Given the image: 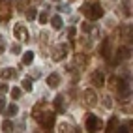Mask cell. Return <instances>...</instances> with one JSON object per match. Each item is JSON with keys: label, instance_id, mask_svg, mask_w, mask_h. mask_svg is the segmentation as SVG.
I'll return each instance as SVG.
<instances>
[{"label": "cell", "instance_id": "cell-1", "mask_svg": "<svg viewBox=\"0 0 133 133\" xmlns=\"http://www.w3.org/2000/svg\"><path fill=\"white\" fill-rule=\"evenodd\" d=\"M81 13L86 17V19H90V21H97L99 17H103L105 10H103V6L99 2H94V4H84L81 8Z\"/></svg>", "mask_w": 133, "mask_h": 133}, {"label": "cell", "instance_id": "cell-2", "mask_svg": "<svg viewBox=\"0 0 133 133\" xmlns=\"http://www.w3.org/2000/svg\"><path fill=\"white\" fill-rule=\"evenodd\" d=\"M38 122H39L41 129H45V131L52 129V128H55V112H43L41 116L38 118Z\"/></svg>", "mask_w": 133, "mask_h": 133}, {"label": "cell", "instance_id": "cell-3", "mask_svg": "<svg viewBox=\"0 0 133 133\" xmlns=\"http://www.w3.org/2000/svg\"><path fill=\"white\" fill-rule=\"evenodd\" d=\"M103 128V122L99 116H96V114H88L86 116V131H97Z\"/></svg>", "mask_w": 133, "mask_h": 133}, {"label": "cell", "instance_id": "cell-4", "mask_svg": "<svg viewBox=\"0 0 133 133\" xmlns=\"http://www.w3.org/2000/svg\"><path fill=\"white\" fill-rule=\"evenodd\" d=\"M68 52H69V45L68 43H62V45H56L55 49H52V60L55 62H60V60H64L68 56Z\"/></svg>", "mask_w": 133, "mask_h": 133}, {"label": "cell", "instance_id": "cell-5", "mask_svg": "<svg viewBox=\"0 0 133 133\" xmlns=\"http://www.w3.org/2000/svg\"><path fill=\"white\" fill-rule=\"evenodd\" d=\"M13 34H15V38L19 39V41H30V34H28V30H26V26L24 24H15V28H13Z\"/></svg>", "mask_w": 133, "mask_h": 133}, {"label": "cell", "instance_id": "cell-6", "mask_svg": "<svg viewBox=\"0 0 133 133\" xmlns=\"http://www.w3.org/2000/svg\"><path fill=\"white\" fill-rule=\"evenodd\" d=\"M0 19L2 21L11 19V4L8 0H0Z\"/></svg>", "mask_w": 133, "mask_h": 133}, {"label": "cell", "instance_id": "cell-7", "mask_svg": "<svg viewBox=\"0 0 133 133\" xmlns=\"http://www.w3.org/2000/svg\"><path fill=\"white\" fill-rule=\"evenodd\" d=\"M84 103L88 105V107H94V105L97 103V96H96V92L94 90H84Z\"/></svg>", "mask_w": 133, "mask_h": 133}, {"label": "cell", "instance_id": "cell-8", "mask_svg": "<svg viewBox=\"0 0 133 133\" xmlns=\"http://www.w3.org/2000/svg\"><path fill=\"white\" fill-rule=\"evenodd\" d=\"M55 109H56L58 114L66 112V99H64V96H56L55 97Z\"/></svg>", "mask_w": 133, "mask_h": 133}, {"label": "cell", "instance_id": "cell-9", "mask_svg": "<svg viewBox=\"0 0 133 133\" xmlns=\"http://www.w3.org/2000/svg\"><path fill=\"white\" fill-rule=\"evenodd\" d=\"M92 84H94V86H99V88L105 84V75L99 71V69L92 73Z\"/></svg>", "mask_w": 133, "mask_h": 133}, {"label": "cell", "instance_id": "cell-10", "mask_svg": "<svg viewBox=\"0 0 133 133\" xmlns=\"http://www.w3.org/2000/svg\"><path fill=\"white\" fill-rule=\"evenodd\" d=\"M99 55H101L103 58H109V56H111V39H103V41H101Z\"/></svg>", "mask_w": 133, "mask_h": 133}, {"label": "cell", "instance_id": "cell-11", "mask_svg": "<svg viewBox=\"0 0 133 133\" xmlns=\"http://www.w3.org/2000/svg\"><path fill=\"white\" fill-rule=\"evenodd\" d=\"M45 107H47V103H45V101H39V103H36V105H34V111H32V116L38 120V118L41 116V114H43V109H45Z\"/></svg>", "mask_w": 133, "mask_h": 133}, {"label": "cell", "instance_id": "cell-12", "mask_svg": "<svg viewBox=\"0 0 133 133\" xmlns=\"http://www.w3.org/2000/svg\"><path fill=\"white\" fill-rule=\"evenodd\" d=\"M47 84H49L51 88H58V86H60V75H58V73H51V75L47 77Z\"/></svg>", "mask_w": 133, "mask_h": 133}, {"label": "cell", "instance_id": "cell-13", "mask_svg": "<svg viewBox=\"0 0 133 133\" xmlns=\"http://www.w3.org/2000/svg\"><path fill=\"white\" fill-rule=\"evenodd\" d=\"M17 73H15V69L11 68H4V69H0V77L4 79V81H8V79H13Z\"/></svg>", "mask_w": 133, "mask_h": 133}, {"label": "cell", "instance_id": "cell-14", "mask_svg": "<svg viewBox=\"0 0 133 133\" xmlns=\"http://www.w3.org/2000/svg\"><path fill=\"white\" fill-rule=\"evenodd\" d=\"M129 56H131V49H129V47H120V49H118V56H116L118 60H126V58H129Z\"/></svg>", "mask_w": 133, "mask_h": 133}, {"label": "cell", "instance_id": "cell-15", "mask_svg": "<svg viewBox=\"0 0 133 133\" xmlns=\"http://www.w3.org/2000/svg\"><path fill=\"white\" fill-rule=\"evenodd\" d=\"M4 111H6V116H8V118H11V116H15V114L19 112V107H17L15 103H11V105H8Z\"/></svg>", "mask_w": 133, "mask_h": 133}, {"label": "cell", "instance_id": "cell-16", "mask_svg": "<svg viewBox=\"0 0 133 133\" xmlns=\"http://www.w3.org/2000/svg\"><path fill=\"white\" fill-rule=\"evenodd\" d=\"M122 39L129 41V45H131V24L129 26H122Z\"/></svg>", "mask_w": 133, "mask_h": 133}, {"label": "cell", "instance_id": "cell-17", "mask_svg": "<svg viewBox=\"0 0 133 133\" xmlns=\"http://www.w3.org/2000/svg\"><path fill=\"white\" fill-rule=\"evenodd\" d=\"M118 128V118L116 116H111V120L107 122V126H105V131H114Z\"/></svg>", "mask_w": 133, "mask_h": 133}, {"label": "cell", "instance_id": "cell-18", "mask_svg": "<svg viewBox=\"0 0 133 133\" xmlns=\"http://www.w3.org/2000/svg\"><path fill=\"white\" fill-rule=\"evenodd\" d=\"M32 62H34V52H32V51H26V52H24V56H23V64L30 66Z\"/></svg>", "mask_w": 133, "mask_h": 133}, {"label": "cell", "instance_id": "cell-19", "mask_svg": "<svg viewBox=\"0 0 133 133\" xmlns=\"http://www.w3.org/2000/svg\"><path fill=\"white\" fill-rule=\"evenodd\" d=\"M51 26H52L55 30H60V28H62V19H60L58 15H55V17L51 19Z\"/></svg>", "mask_w": 133, "mask_h": 133}, {"label": "cell", "instance_id": "cell-20", "mask_svg": "<svg viewBox=\"0 0 133 133\" xmlns=\"http://www.w3.org/2000/svg\"><path fill=\"white\" fill-rule=\"evenodd\" d=\"M36 15H38L36 8H28V10H26V19H28V21H34V19H36Z\"/></svg>", "mask_w": 133, "mask_h": 133}, {"label": "cell", "instance_id": "cell-21", "mask_svg": "<svg viewBox=\"0 0 133 133\" xmlns=\"http://www.w3.org/2000/svg\"><path fill=\"white\" fill-rule=\"evenodd\" d=\"M124 15L131 17V0H126V2H124Z\"/></svg>", "mask_w": 133, "mask_h": 133}, {"label": "cell", "instance_id": "cell-22", "mask_svg": "<svg viewBox=\"0 0 133 133\" xmlns=\"http://www.w3.org/2000/svg\"><path fill=\"white\" fill-rule=\"evenodd\" d=\"M13 128H15V126H13L11 122H10V118L2 122V129H4V131H13Z\"/></svg>", "mask_w": 133, "mask_h": 133}, {"label": "cell", "instance_id": "cell-23", "mask_svg": "<svg viewBox=\"0 0 133 133\" xmlns=\"http://www.w3.org/2000/svg\"><path fill=\"white\" fill-rule=\"evenodd\" d=\"M23 88L26 92H32V81H30V79H24V81H23Z\"/></svg>", "mask_w": 133, "mask_h": 133}, {"label": "cell", "instance_id": "cell-24", "mask_svg": "<svg viewBox=\"0 0 133 133\" xmlns=\"http://www.w3.org/2000/svg\"><path fill=\"white\" fill-rule=\"evenodd\" d=\"M11 97L13 99H19L21 97V88H11Z\"/></svg>", "mask_w": 133, "mask_h": 133}, {"label": "cell", "instance_id": "cell-25", "mask_svg": "<svg viewBox=\"0 0 133 133\" xmlns=\"http://www.w3.org/2000/svg\"><path fill=\"white\" fill-rule=\"evenodd\" d=\"M47 21H49V13H47V11H43V13H39V23H41V24H45Z\"/></svg>", "mask_w": 133, "mask_h": 133}, {"label": "cell", "instance_id": "cell-26", "mask_svg": "<svg viewBox=\"0 0 133 133\" xmlns=\"http://www.w3.org/2000/svg\"><path fill=\"white\" fill-rule=\"evenodd\" d=\"M103 105H105V107H107V109H111V107H112V101H111V96H105V97H103Z\"/></svg>", "mask_w": 133, "mask_h": 133}, {"label": "cell", "instance_id": "cell-27", "mask_svg": "<svg viewBox=\"0 0 133 133\" xmlns=\"http://www.w3.org/2000/svg\"><path fill=\"white\" fill-rule=\"evenodd\" d=\"M81 30H83V32H90V30H92V24H90V23H83V24H81Z\"/></svg>", "mask_w": 133, "mask_h": 133}, {"label": "cell", "instance_id": "cell-28", "mask_svg": "<svg viewBox=\"0 0 133 133\" xmlns=\"http://www.w3.org/2000/svg\"><path fill=\"white\" fill-rule=\"evenodd\" d=\"M77 62H79V64H84V66H86L88 56H86V55H84V56H83V55H79V56H77Z\"/></svg>", "mask_w": 133, "mask_h": 133}, {"label": "cell", "instance_id": "cell-29", "mask_svg": "<svg viewBox=\"0 0 133 133\" xmlns=\"http://www.w3.org/2000/svg\"><path fill=\"white\" fill-rule=\"evenodd\" d=\"M17 10L24 11V0H17Z\"/></svg>", "mask_w": 133, "mask_h": 133}, {"label": "cell", "instance_id": "cell-30", "mask_svg": "<svg viewBox=\"0 0 133 133\" xmlns=\"http://www.w3.org/2000/svg\"><path fill=\"white\" fill-rule=\"evenodd\" d=\"M4 51H6V39H4V38H0V55H2Z\"/></svg>", "mask_w": 133, "mask_h": 133}, {"label": "cell", "instance_id": "cell-31", "mask_svg": "<svg viewBox=\"0 0 133 133\" xmlns=\"http://www.w3.org/2000/svg\"><path fill=\"white\" fill-rule=\"evenodd\" d=\"M75 32H77V30L73 28V26H69V30H68V38H71V39H73V38H75Z\"/></svg>", "mask_w": 133, "mask_h": 133}, {"label": "cell", "instance_id": "cell-32", "mask_svg": "<svg viewBox=\"0 0 133 133\" xmlns=\"http://www.w3.org/2000/svg\"><path fill=\"white\" fill-rule=\"evenodd\" d=\"M11 52H15V55H19V52H21V47L17 45V43H13V45H11Z\"/></svg>", "mask_w": 133, "mask_h": 133}, {"label": "cell", "instance_id": "cell-33", "mask_svg": "<svg viewBox=\"0 0 133 133\" xmlns=\"http://www.w3.org/2000/svg\"><path fill=\"white\" fill-rule=\"evenodd\" d=\"M4 109H6V99H4V97H0V114L4 112Z\"/></svg>", "mask_w": 133, "mask_h": 133}, {"label": "cell", "instance_id": "cell-34", "mask_svg": "<svg viewBox=\"0 0 133 133\" xmlns=\"http://www.w3.org/2000/svg\"><path fill=\"white\" fill-rule=\"evenodd\" d=\"M8 90H10V86H8V84H4V83L0 84V94H6Z\"/></svg>", "mask_w": 133, "mask_h": 133}, {"label": "cell", "instance_id": "cell-35", "mask_svg": "<svg viewBox=\"0 0 133 133\" xmlns=\"http://www.w3.org/2000/svg\"><path fill=\"white\" fill-rule=\"evenodd\" d=\"M58 10H60V11H66V13H69V6H60Z\"/></svg>", "mask_w": 133, "mask_h": 133}, {"label": "cell", "instance_id": "cell-36", "mask_svg": "<svg viewBox=\"0 0 133 133\" xmlns=\"http://www.w3.org/2000/svg\"><path fill=\"white\" fill-rule=\"evenodd\" d=\"M52 2H58V0H52Z\"/></svg>", "mask_w": 133, "mask_h": 133}, {"label": "cell", "instance_id": "cell-37", "mask_svg": "<svg viewBox=\"0 0 133 133\" xmlns=\"http://www.w3.org/2000/svg\"><path fill=\"white\" fill-rule=\"evenodd\" d=\"M69 2H75V0H69Z\"/></svg>", "mask_w": 133, "mask_h": 133}]
</instances>
